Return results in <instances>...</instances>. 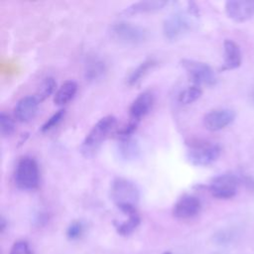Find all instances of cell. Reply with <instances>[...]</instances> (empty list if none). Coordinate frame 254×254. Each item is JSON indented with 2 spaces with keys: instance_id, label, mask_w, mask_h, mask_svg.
I'll return each mask as SVG.
<instances>
[{
  "instance_id": "18",
  "label": "cell",
  "mask_w": 254,
  "mask_h": 254,
  "mask_svg": "<svg viewBox=\"0 0 254 254\" xmlns=\"http://www.w3.org/2000/svg\"><path fill=\"white\" fill-rule=\"evenodd\" d=\"M78 85L74 81H67L64 83L54 95V103L57 106H64L68 104L77 93Z\"/></svg>"
},
{
  "instance_id": "5",
  "label": "cell",
  "mask_w": 254,
  "mask_h": 254,
  "mask_svg": "<svg viewBox=\"0 0 254 254\" xmlns=\"http://www.w3.org/2000/svg\"><path fill=\"white\" fill-rule=\"evenodd\" d=\"M111 199L117 208L135 207L140 199V192L137 186L130 180L116 178L110 189Z\"/></svg>"
},
{
  "instance_id": "6",
  "label": "cell",
  "mask_w": 254,
  "mask_h": 254,
  "mask_svg": "<svg viewBox=\"0 0 254 254\" xmlns=\"http://www.w3.org/2000/svg\"><path fill=\"white\" fill-rule=\"evenodd\" d=\"M180 64L196 85H213L216 83L215 74L208 64L190 59H183Z\"/></svg>"
},
{
  "instance_id": "28",
  "label": "cell",
  "mask_w": 254,
  "mask_h": 254,
  "mask_svg": "<svg viewBox=\"0 0 254 254\" xmlns=\"http://www.w3.org/2000/svg\"><path fill=\"white\" fill-rule=\"evenodd\" d=\"M163 254H171V252H169V251H168V252H164Z\"/></svg>"
},
{
  "instance_id": "17",
  "label": "cell",
  "mask_w": 254,
  "mask_h": 254,
  "mask_svg": "<svg viewBox=\"0 0 254 254\" xmlns=\"http://www.w3.org/2000/svg\"><path fill=\"white\" fill-rule=\"evenodd\" d=\"M167 1H161V0H147V1H139L131 4L130 6L126 7L122 10V14L124 15H134L139 13L153 12L162 9L165 5H167Z\"/></svg>"
},
{
  "instance_id": "22",
  "label": "cell",
  "mask_w": 254,
  "mask_h": 254,
  "mask_svg": "<svg viewBox=\"0 0 254 254\" xmlns=\"http://www.w3.org/2000/svg\"><path fill=\"white\" fill-rule=\"evenodd\" d=\"M56 86H57V84L53 78L48 77V78L44 79L35 94V97L37 98L39 103H42L43 101L48 99L50 95L55 91Z\"/></svg>"
},
{
  "instance_id": "19",
  "label": "cell",
  "mask_w": 254,
  "mask_h": 254,
  "mask_svg": "<svg viewBox=\"0 0 254 254\" xmlns=\"http://www.w3.org/2000/svg\"><path fill=\"white\" fill-rule=\"evenodd\" d=\"M157 64L158 62L155 59H147L142 62L137 68H135L130 73L128 78H127V85L130 86L138 85L143 80V78L157 66Z\"/></svg>"
},
{
  "instance_id": "9",
  "label": "cell",
  "mask_w": 254,
  "mask_h": 254,
  "mask_svg": "<svg viewBox=\"0 0 254 254\" xmlns=\"http://www.w3.org/2000/svg\"><path fill=\"white\" fill-rule=\"evenodd\" d=\"M235 117L233 110L229 108H217L210 111L204 117V125L210 131H218L230 125Z\"/></svg>"
},
{
  "instance_id": "10",
  "label": "cell",
  "mask_w": 254,
  "mask_h": 254,
  "mask_svg": "<svg viewBox=\"0 0 254 254\" xmlns=\"http://www.w3.org/2000/svg\"><path fill=\"white\" fill-rule=\"evenodd\" d=\"M155 98L152 91H144L140 93L133 101L129 107V120L139 123L152 109Z\"/></svg>"
},
{
  "instance_id": "23",
  "label": "cell",
  "mask_w": 254,
  "mask_h": 254,
  "mask_svg": "<svg viewBox=\"0 0 254 254\" xmlns=\"http://www.w3.org/2000/svg\"><path fill=\"white\" fill-rule=\"evenodd\" d=\"M0 130H1V135L3 137H9L15 131L13 119L5 112H1L0 114Z\"/></svg>"
},
{
  "instance_id": "21",
  "label": "cell",
  "mask_w": 254,
  "mask_h": 254,
  "mask_svg": "<svg viewBox=\"0 0 254 254\" xmlns=\"http://www.w3.org/2000/svg\"><path fill=\"white\" fill-rule=\"evenodd\" d=\"M203 91L200 86L198 85H192L188 86L187 88L183 89L179 95H178V101L179 103L183 105H190L195 103L197 100L201 98Z\"/></svg>"
},
{
  "instance_id": "16",
  "label": "cell",
  "mask_w": 254,
  "mask_h": 254,
  "mask_svg": "<svg viewBox=\"0 0 254 254\" xmlns=\"http://www.w3.org/2000/svg\"><path fill=\"white\" fill-rule=\"evenodd\" d=\"M117 153L124 161H134L137 158H139L141 154V148L139 143L130 137L118 142Z\"/></svg>"
},
{
  "instance_id": "11",
  "label": "cell",
  "mask_w": 254,
  "mask_h": 254,
  "mask_svg": "<svg viewBox=\"0 0 254 254\" xmlns=\"http://www.w3.org/2000/svg\"><path fill=\"white\" fill-rule=\"evenodd\" d=\"M228 16L236 22H244L254 15V0H232L226 3Z\"/></svg>"
},
{
  "instance_id": "27",
  "label": "cell",
  "mask_w": 254,
  "mask_h": 254,
  "mask_svg": "<svg viewBox=\"0 0 254 254\" xmlns=\"http://www.w3.org/2000/svg\"><path fill=\"white\" fill-rule=\"evenodd\" d=\"M6 220H5V218L2 216L1 217V219H0V232L1 233H3L4 232V230H5V228H6Z\"/></svg>"
},
{
  "instance_id": "1",
  "label": "cell",
  "mask_w": 254,
  "mask_h": 254,
  "mask_svg": "<svg viewBox=\"0 0 254 254\" xmlns=\"http://www.w3.org/2000/svg\"><path fill=\"white\" fill-rule=\"evenodd\" d=\"M117 118L113 115H107L101 118L93 125L91 130L83 141L80 152L85 158L93 157L102 147L103 143L115 128Z\"/></svg>"
},
{
  "instance_id": "3",
  "label": "cell",
  "mask_w": 254,
  "mask_h": 254,
  "mask_svg": "<svg viewBox=\"0 0 254 254\" xmlns=\"http://www.w3.org/2000/svg\"><path fill=\"white\" fill-rule=\"evenodd\" d=\"M187 158L195 166H209L220 156V147L217 144L205 140H192L188 143Z\"/></svg>"
},
{
  "instance_id": "25",
  "label": "cell",
  "mask_w": 254,
  "mask_h": 254,
  "mask_svg": "<svg viewBox=\"0 0 254 254\" xmlns=\"http://www.w3.org/2000/svg\"><path fill=\"white\" fill-rule=\"evenodd\" d=\"M84 233V226L81 221L75 220L69 226L67 230V237L70 240L79 239Z\"/></svg>"
},
{
  "instance_id": "24",
  "label": "cell",
  "mask_w": 254,
  "mask_h": 254,
  "mask_svg": "<svg viewBox=\"0 0 254 254\" xmlns=\"http://www.w3.org/2000/svg\"><path fill=\"white\" fill-rule=\"evenodd\" d=\"M64 116H65V110L61 109V110L57 111L55 114H53V115L43 124L41 130H42L43 132H47V131L53 129L54 127H56V126L62 121V119L64 118Z\"/></svg>"
},
{
  "instance_id": "7",
  "label": "cell",
  "mask_w": 254,
  "mask_h": 254,
  "mask_svg": "<svg viewBox=\"0 0 254 254\" xmlns=\"http://www.w3.org/2000/svg\"><path fill=\"white\" fill-rule=\"evenodd\" d=\"M193 21L186 12H175L169 15L163 23V34L166 39L175 41L192 29Z\"/></svg>"
},
{
  "instance_id": "12",
  "label": "cell",
  "mask_w": 254,
  "mask_h": 254,
  "mask_svg": "<svg viewBox=\"0 0 254 254\" xmlns=\"http://www.w3.org/2000/svg\"><path fill=\"white\" fill-rule=\"evenodd\" d=\"M202 209L201 201L194 196H183L173 208V215L180 219H187L196 216Z\"/></svg>"
},
{
  "instance_id": "13",
  "label": "cell",
  "mask_w": 254,
  "mask_h": 254,
  "mask_svg": "<svg viewBox=\"0 0 254 254\" xmlns=\"http://www.w3.org/2000/svg\"><path fill=\"white\" fill-rule=\"evenodd\" d=\"M39 101L35 95H27L22 98L15 106L14 115L20 122H29L33 119L37 113Z\"/></svg>"
},
{
  "instance_id": "15",
  "label": "cell",
  "mask_w": 254,
  "mask_h": 254,
  "mask_svg": "<svg viewBox=\"0 0 254 254\" xmlns=\"http://www.w3.org/2000/svg\"><path fill=\"white\" fill-rule=\"evenodd\" d=\"M106 73V62L98 56H91L87 59L85 69V79L89 82H95L105 77Z\"/></svg>"
},
{
  "instance_id": "2",
  "label": "cell",
  "mask_w": 254,
  "mask_h": 254,
  "mask_svg": "<svg viewBox=\"0 0 254 254\" xmlns=\"http://www.w3.org/2000/svg\"><path fill=\"white\" fill-rule=\"evenodd\" d=\"M109 32L112 39L122 45H140L149 37V31L146 28L125 21L114 23Z\"/></svg>"
},
{
  "instance_id": "26",
  "label": "cell",
  "mask_w": 254,
  "mask_h": 254,
  "mask_svg": "<svg viewBox=\"0 0 254 254\" xmlns=\"http://www.w3.org/2000/svg\"><path fill=\"white\" fill-rule=\"evenodd\" d=\"M10 254H33V251L26 241L19 240L13 244Z\"/></svg>"
},
{
  "instance_id": "20",
  "label": "cell",
  "mask_w": 254,
  "mask_h": 254,
  "mask_svg": "<svg viewBox=\"0 0 254 254\" xmlns=\"http://www.w3.org/2000/svg\"><path fill=\"white\" fill-rule=\"evenodd\" d=\"M139 225H140V216L138 215V213L129 215L128 219L121 222V224L114 222L117 233L122 236H127L131 234Z\"/></svg>"
},
{
  "instance_id": "8",
  "label": "cell",
  "mask_w": 254,
  "mask_h": 254,
  "mask_svg": "<svg viewBox=\"0 0 254 254\" xmlns=\"http://www.w3.org/2000/svg\"><path fill=\"white\" fill-rule=\"evenodd\" d=\"M238 184H239V180L234 175L232 174L220 175L215 177L212 181L210 185V192L216 199H221V200L231 199L235 196L237 192Z\"/></svg>"
},
{
  "instance_id": "14",
  "label": "cell",
  "mask_w": 254,
  "mask_h": 254,
  "mask_svg": "<svg viewBox=\"0 0 254 254\" xmlns=\"http://www.w3.org/2000/svg\"><path fill=\"white\" fill-rule=\"evenodd\" d=\"M224 49H225V62L222 70H233L238 68L241 65V51L239 46L232 41V40H226L224 43Z\"/></svg>"
},
{
  "instance_id": "4",
  "label": "cell",
  "mask_w": 254,
  "mask_h": 254,
  "mask_svg": "<svg viewBox=\"0 0 254 254\" xmlns=\"http://www.w3.org/2000/svg\"><path fill=\"white\" fill-rule=\"evenodd\" d=\"M14 180L16 186L21 190H32L38 188L40 172L34 158L25 156L20 159L15 168Z\"/></svg>"
}]
</instances>
